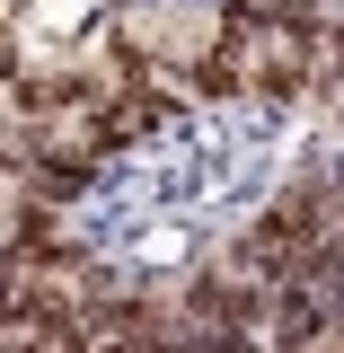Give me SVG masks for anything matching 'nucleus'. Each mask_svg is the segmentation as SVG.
Returning <instances> with one entry per match:
<instances>
[{
	"mask_svg": "<svg viewBox=\"0 0 344 353\" xmlns=\"http://www.w3.org/2000/svg\"><path fill=\"white\" fill-rule=\"evenodd\" d=\"M318 44L301 36H265L256 53H247V106H265V115H301V106H318Z\"/></svg>",
	"mask_w": 344,
	"mask_h": 353,
	"instance_id": "obj_1",
	"label": "nucleus"
},
{
	"mask_svg": "<svg viewBox=\"0 0 344 353\" xmlns=\"http://www.w3.org/2000/svg\"><path fill=\"white\" fill-rule=\"evenodd\" d=\"M97 185H106V168H97V159H80V150H62V141H44L36 168L9 176V194H44V203H62V212H71V203H88Z\"/></svg>",
	"mask_w": 344,
	"mask_h": 353,
	"instance_id": "obj_2",
	"label": "nucleus"
},
{
	"mask_svg": "<svg viewBox=\"0 0 344 353\" xmlns=\"http://www.w3.org/2000/svg\"><path fill=\"white\" fill-rule=\"evenodd\" d=\"M176 80L194 88V106H247V53H239V44H212V53H194Z\"/></svg>",
	"mask_w": 344,
	"mask_h": 353,
	"instance_id": "obj_3",
	"label": "nucleus"
},
{
	"mask_svg": "<svg viewBox=\"0 0 344 353\" xmlns=\"http://www.w3.org/2000/svg\"><path fill=\"white\" fill-rule=\"evenodd\" d=\"M318 353H344V345H336V336H327V345H318Z\"/></svg>",
	"mask_w": 344,
	"mask_h": 353,
	"instance_id": "obj_4",
	"label": "nucleus"
}]
</instances>
